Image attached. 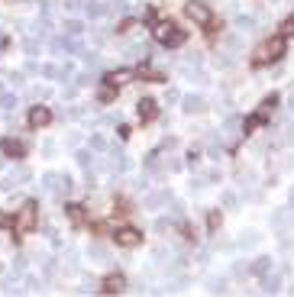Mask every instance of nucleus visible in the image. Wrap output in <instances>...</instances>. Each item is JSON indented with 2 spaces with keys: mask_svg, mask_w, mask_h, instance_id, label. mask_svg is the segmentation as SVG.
I'll use <instances>...</instances> for the list:
<instances>
[{
  "mask_svg": "<svg viewBox=\"0 0 294 297\" xmlns=\"http://www.w3.org/2000/svg\"><path fill=\"white\" fill-rule=\"evenodd\" d=\"M172 32H175V26H172V23H155L152 36H155V39H158V42H162V46H165V42L172 39Z\"/></svg>",
  "mask_w": 294,
  "mask_h": 297,
  "instance_id": "11",
  "label": "nucleus"
},
{
  "mask_svg": "<svg viewBox=\"0 0 294 297\" xmlns=\"http://www.w3.org/2000/svg\"><path fill=\"white\" fill-rule=\"evenodd\" d=\"M65 210H68V216H71V220H81V210H84V207H78V204H71V207H65Z\"/></svg>",
  "mask_w": 294,
  "mask_h": 297,
  "instance_id": "27",
  "label": "nucleus"
},
{
  "mask_svg": "<svg viewBox=\"0 0 294 297\" xmlns=\"http://www.w3.org/2000/svg\"><path fill=\"white\" fill-rule=\"evenodd\" d=\"M291 204H294V191H291Z\"/></svg>",
  "mask_w": 294,
  "mask_h": 297,
  "instance_id": "34",
  "label": "nucleus"
},
{
  "mask_svg": "<svg viewBox=\"0 0 294 297\" xmlns=\"http://www.w3.org/2000/svg\"><path fill=\"white\" fill-rule=\"evenodd\" d=\"M184 16H188V20H194L198 26H210V7L204 4V0H188V4H184Z\"/></svg>",
  "mask_w": 294,
  "mask_h": 297,
  "instance_id": "1",
  "label": "nucleus"
},
{
  "mask_svg": "<svg viewBox=\"0 0 294 297\" xmlns=\"http://www.w3.org/2000/svg\"><path fill=\"white\" fill-rule=\"evenodd\" d=\"M26 272V258H13V275H23Z\"/></svg>",
  "mask_w": 294,
  "mask_h": 297,
  "instance_id": "29",
  "label": "nucleus"
},
{
  "mask_svg": "<svg viewBox=\"0 0 294 297\" xmlns=\"http://www.w3.org/2000/svg\"><path fill=\"white\" fill-rule=\"evenodd\" d=\"M181 42H184V32H181V29H175V32H172V39H168L165 46H181Z\"/></svg>",
  "mask_w": 294,
  "mask_h": 297,
  "instance_id": "28",
  "label": "nucleus"
},
{
  "mask_svg": "<svg viewBox=\"0 0 294 297\" xmlns=\"http://www.w3.org/2000/svg\"><path fill=\"white\" fill-rule=\"evenodd\" d=\"M0 148H4V155H10V159H23L26 155V145L20 142V139H4Z\"/></svg>",
  "mask_w": 294,
  "mask_h": 297,
  "instance_id": "6",
  "label": "nucleus"
},
{
  "mask_svg": "<svg viewBox=\"0 0 294 297\" xmlns=\"http://www.w3.org/2000/svg\"><path fill=\"white\" fill-rule=\"evenodd\" d=\"M75 159H78V165H81V168H91V165H94V152H87V148H81V152H78Z\"/></svg>",
  "mask_w": 294,
  "mask_h": 297,
  "instance_id": "18",
  "label": "nucleus"
},
{
  "mask_svg": "<svg viewBox=\"0 0 294 297\" xmlns=\"http://www.w3.org/2000/svg\"><path fill=\"white\" fill-rule=\"evenodd\" d=\"M84 10H87V16H104L107 13V4H104V0H91Z\"/></svg>",
  "mask_w": 294,
  "mask_h": 297,
  "instance_id": "17",
  "label": "nucleus"
},
{
  "mask_svg": "<svg viewBox=\"0 0 294 297\" xmlns=\"http://www.w3.org/2000/svg\"><path fill=\"white\" fill-rule=\"evenodd\" d=\"M236 26H239V29H243V32H252V16H239V20H236Z\"/></svg>",
  "mask_w": 294,
  "mask_h": 297,
  "instance_id": "21",
  "label": "nucleus"
},
{
  "mask_svg": "<svg viewBox=\"0 0 294 297\" xmlns=\"http://www.w3.org/2000/svg\"><path fill=\"white\" fill-rule=\"evenodd\" d=\"M281 36H294V16H288V20L281 23Z\"/></svg>",
  "mask_w": 294,
  "mask_h": 297,
  "instance_id": "26",
  "label": "nucleus"
},
{
  "mask_svg": "<svg viewBox=\"0 0 294 297\" xmlns=\"http://www.w3.org/2000/svg\"><path fill=\"white\" fill-rule=\"evenodd\" d=\"M265 52H269V58H272V62H275V58H281V55H284V36L269 39V42H265Z\"/></svg>",
  "mask_w": 294,
  "mask_h": 297,
  "instance_id": "9",
  "label": "nucleus"
},
{
  "mask_svg": "<svg viewBox=\"0 0 294 297\" xmlns=\"http://www.w3.org/2000/svg\"><path fill=\"white\" fill-rule=\"evenodd\" d=\"M36 71L42 78H58V65H36Z\"/></svg>",
  "mask_w": 294,
  "mask_h": 297,
  "instance_id": "19",
  "label": "nucleus"
},
{
  "mask_svg": "<svg viewBox=\"0 0 294 297\" xmlns=\"http://www.w3.org/2000/svg\"><path fill=\"white\" fill-rule=\"evenodd\" d=\"M0 103H4V110H16V97L13 94H0Z\"/></svg>",
  "mask_w": 294,
  "mask_h": 297,
  "instance_id": "22",
  "label": "nucleus"
},
{
  "mask_svg": "<svg viewBox=\"0 0 294 297\" xmlns=\"http://www.w3.org/2000/svg\"><path fill=\"white\" fill-rule=\"evenodd\" d=\"M207 226H210V233H213V230H217V226H220V213H217V210H213V213L207 216Z\"/></svg>",
  "mask_w": 294,
  "mask_h": 297,
  "instance_id": "30",
  "label": "nucleus"
},
{
  "mask_svg": "<svg viewBox=\"0 0 294 297\" xmlns=\"http://www.w3.org/2000/svg\"><path fill=\"white\" fill-rule=\"evenodd\" d=\"M236 204H239V197L233 194V191H223V207H230V210H233Z\"/></svg>",
  "mask_w": 294,
  "mask_h": 297,
  "instance_id": "23",
  "label": "nucleus"
},
{
  "mask_svg": "<svg viewBox=\"0 0 294 297\" xmlns=\"http://www.w3.org/2000/svg\"><path fill=\"white\" fill-rule=\"evenodd\" d=\"M113 91H117V87H113V84L101 87V91H97V97H101V103H110V100H113Z\"/></svg>",
  "mask_w": 294,
  "mask_h": 297,
  "instance_id": "20",
  "label": "nucleus"
},
{
  "mask_svg": "<svg viewBox=\"0 0 294 297\" xmlns=\"http://www.w3.org/2000/svg\"><path fill=\"white\" fill-rule=\"evenodd\" d=\"M181 103H184V113H204V110H207L204 97H198V94H188V97H184Z\"/></svg>",
  "mask_w": 294,
  "mask_h": 297,
  "instance_id": "8",
  "label": "nucleus"
},
{
  "mask_svg": "<svg viewBox=\"0 0 294 297\" xmlns=\"http://www.w3.org/2000/svg\"><path fill=\"white\" fill-rule=\"evenodd\" d=\"M61 29H65V36H81L84 26H81V20H65V23H61Z\"/></svg>",
  "mask_w": 294,
  "mask_h": 297,
  "instance_id": "14",
  "label": "nucleus"
},
{
  "mask_svg": "<svg viewBox=\"0 0 294 297\" xmlns=\"http://www.w3.org/2000/svg\"><path fill=\"white\" fill-rule=\"evenodd\" d=\"M123 284H126V281H123L120 275H110V278L104 281V291H107V294H120V291H123Z\"/></svg>",
  "mask_w": 294,
  "mask_h": 297,
  "instance_id": "13",
  "label": "nucleus"
},
{
  "mask_svg": "<svg viewBox=\"0 0 294 297\" xmlns=\"http://www.w3.org/2000/svg\"><path fill=\"white\" fill-rule=\"evenodd\" d=\"M87 255L97 258V262H104V258H107V249H104V246H91V252H87Z\"/></svg>",
  "mask_w": 294,
  "mask_h": 297,
  "instance_id": "25",
  "label": "nucleus"
},
{
  "mask_svg": "<svg viewBox=\"0 0 294 297\" xmlns=\"http://www.w3.org/2000/svg\"><path fill=\"white\" fill-rule=\"evenodd\" d=\"M168 197H172V194H168V191H158V194H149L146 200H142V204H146L149 210H155V207H162V204H168Z\"/></svg>",
  "mask_w": 294,
  "mask_h": 297,
  "instance_id": "12",
  "label": "nucleus"
},
{
  "mask_svg": "<svg viewBox=\"0 0 294 297\" xmlns=\"http://www.w3.org/2000/svg\"><path fill=\"white\" fill-rule=\"evenodd\" d=\"M10 81H13V87H20V84H23V75H20V71H13V75H10Z\"/></svg>",
  "mask_w": 294,
  "mask_h": 297,
  "instance_id": "32",
  "label": "nucleus"
},
{
  "mask_svg": "<svg viewBox=\"0 0 294 297\" xmlns=\"http://www.w3.org/2000/svg\"><path fill=\"white\" fill-rule=\"evenodd\" d=\"M0 94H4V84H0Z\"/></svg>",
  "mask_w": 294,
  "mask_h": 297,
  "instance_id": "35",
  "label": "nucleus"
},
{
  "mask_svg": "<svg viewBox=\"0 0 294 297\" xmlns=\"http://www.w3.org/2000/svg\"><path fill=\"white\" fill-rule=\"evenodd\" d=\"M129 81H133V71H126V68L107 75V84H113V87H123V84H129Z\"/></svg>",
  "mask_w": 294,
  "mask_h": 297,
  "instance_id": "10",
  "label": "nucleus"
},
{
  "mask_svg": "<svg viewBox=\"0 0 294 297\" xmlns=\"http://www.w3.org/2000/svg\"><path fill=\"white\" fill-rule=\"evenodd\" d=\"M136 113H139V120H142V123H149V120H152L155 113H158V107H155V100L142 97V100L136 103Z\"/></svg>",
  "mask_w": 294,
  "mask_h": 297,
  "instance_id": "7",
  "label": "nucleus"
},
{
  "mask_svg": "<svg viewBox=\"0 0 294 297\" xmlns=\"http://www.w3.org/2000/svg\"><path fill=\"white\" fill-rule=\"evenodd\" d=\"M32 223H36V204H23V210L13 216V226L16 230H29Z\"/></svg>",
  "mask_w": 294,
  "mask_h": 297,
  "instance_id": "2",
  "label": "nucleus"
},
{
  "mask_svg": "<svg viewBox=\"0 0 294 297\" xmlns=\"http://www.w3.org/2000/svg\"><path fill=\"white\" fill-rule=\"evenodd\" d=\"M81 7V0H65V10H78Z\"/></svg>",
  "mask_w": 294,
  "mask_h": 297,
  "instance_id": "33",
  "label": "nucleus"
},
{
  "mask_svg": "<svg viewBox=\"0 0 294 297\" xmlns=\"http://www.w3.org/2000/svg\"><path fill=\"white\" fill-rule=\"evenodd\" d=\"M49 123H52L49 107H32V110H29V126H32V129H42V126H49Z\"/></svg>",
  "mask_w": 294,
  "mask_h": 297,
  "instance_id": "4",
  "label": "nucleus"
},
{
  "mask_svg": "<svg viewBox=\"0 0 294 297\" xmlns=\"http://www.w3.org/2000/svg\"><path fill=\"white\" fill-rule=\"evenodd\" d=\"M278 287H281V278H278V275H269V278L262 281V291H265V294H275Z\"/></svg>",
  "mask_w": 294,
  "mask_h": 297,
  "instance_id": "16",
  "label": "nucleus"
},
{
  "mask_svg": "<svg viewBox=\"0 0 294 297\" xmlns=\"http://www.w3.org/2000/svg\"><path fill=\"white\" fill-rule=\"evenodd\" d=\"M42 155H55V142H42Z\"/></svg>",
  "mask_w": 294,
  "mask_h": 297,
  "instance_id": "31",
  "label": "nucleus"
},
{
  "mask_svg": "<svg viewBox=\"0 0 294 297\" xmlns=\"http://www.w3.org/2000/svg\"><path fill=\"white\" fill-rule=\"evenodd\" d=\"M252 272H255V275H269V272H272V258H269V255H265V258H255V262H252Z\"/></svg>",
  "mask_w": 294,
  "mask_h": 297,
  "instance_id": "15",
  "label": "nucleus"
},
{
  "mask_svg": "<svg viewBox=\"0 0 294 297\" xmlns=\"http://www.w3.org/2000/svg\"><path fill=\"white\" fill-rule=\"evenodd\" d=\"M91 148H97V152H104V148H107V139H104L101 133H97V136H91Z\"/></svg>",
  "mask_w": 294,
  "mask_h": 297,
  "instance_id": "24",
  "label": "nucleus"
},
{
  "mask_svg": "<svg viewBox=\"0 0 294 297\" xmlns=\"http://www.w3.org/2000/svg\"><path fill=\"white\" fill-rule=\"evenodd\" d=\"M139 230H133V226H123V230H117V246L123 249H133V246H139Z\"/></svg>",
  "mask_w": 294,
  "mask_h": 297,
  "instance_id": "3",
  "label": "nucleus"
},
{
  "mask_svg": "<svg viewBox=\"0 0 294 297\" xmlns=\"http://www.w3.org/2000/svg\"><path fill=\"white\" fill-rule=\"evenodd\" d=\"M23 181H29V171H26V168H16V171H10L4 181H0V188H4V191H13V188H20Z\"/></svg>",
  "mask_w": 294,
  "mask_h": 297,
  "instance_id": "5",
  "label": "nucleus"
}]
</instances>
